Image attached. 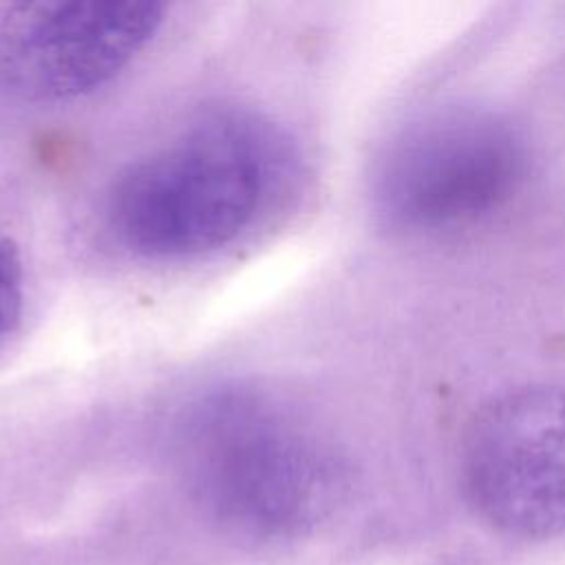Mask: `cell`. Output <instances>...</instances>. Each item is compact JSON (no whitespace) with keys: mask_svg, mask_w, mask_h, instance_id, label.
I'll return each instance as SVG.
<instances>
[{"mask_svg":"<svg viewBox=\"0 0 565 565\" xmlns=\"http://www.w3.org/2000/svg\"><path fill=\"white\" fill-rule=\"evenodd\" d=\"M296 166L289 139L247 110L205 115L128 163L106 196V225L128 252L194 258L254 227Z\"/></svg>","mask_w":565,"mask_h":565,"instance_id":"obj_1","label":"cell"},{"mask_svg":"<svg viewBox=\"0 0 565 565\" xmlns=\"http://www.w3.org/2000/svg\"><path fill=\"white\" fill-rule=\"evenodd\" d=\"M181 452L203 512L249 541L309 532L344 492L335 450L285 404L247 386L199 399L181 426Z\"/></svg>","mask_w":565,"mask_h":565,"instance_id":"obj_2","label":"cell"},{"mask_svg":"<svg viewBox=\"0 0 565 565\" xmlns=\"http://www.w3.org/2000/svg\"><path fill=\"white\" fill-rule=\"evenodd\" d=\"M525 172L516 128L483 108H446L404 128L373 177L380 216L399 230H441L503 205Z\"/></svg>","mask_w":565,"mask_h":565,"instance_id":"obj_3","label":"cell"},{"mask_svg":"<svg viewBox=\"0 0 565 565\" xmlns=\"http://www.w3.org/2000/svg\"><path fill=\"white\" fill-rule=\"evenodd\" d=\"M461 481L472 510L519 539L565 534V388L521 386L468 424Z\"/></svg>","mask_w":565,"mask_h":565,"instance_id":"obj_4","label":"cell"},{"mask_svg":"<svg viewBox=\"0 0 565 565\" xmlns=\"http://www.w3.org/2000/svg\"><path fill=\"white\" fill-rule=\"evenodd\" d=\"M157 2H24L0 18V88L31 104L77 99L117 77L157 35Z\"/></svg>","mask_w":565,"mask_h":565,"instance_id":"obj_5","label":"cell"},{"mask_svg":"<svg viewBox=\"0 0 565 565\" xmlns=\"http://www.w3.org/2000/svg\"><path fill=\"white\" fill-rule=\"evenodd\" d=\"M24 302L22 260L13 241L0 230V347L15 331Z\"/></svg>","mask_w":565,"mask_h":565,"instance_id":"obj_6","label":"cell"}]
</instances>
